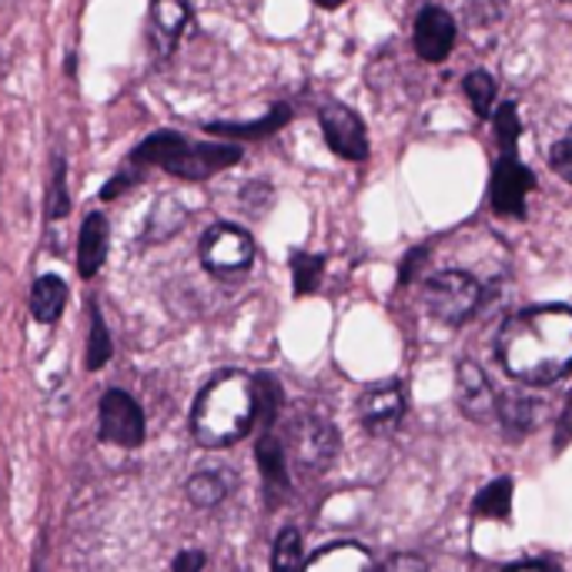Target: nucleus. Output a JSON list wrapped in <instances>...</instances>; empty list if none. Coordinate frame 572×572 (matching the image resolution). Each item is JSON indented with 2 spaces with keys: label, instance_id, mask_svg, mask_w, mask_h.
Returning a JSON list of instances; mask_svg holds the SVG:
<instances>
[{
  "label": "nucleus",
  "instance_id": "27",
  "mask_svg": "<svg viewBox=\"0 0 572 572\" xmlns=\"http://www.w3.org/2000/svg\"><path fill=\"white\" fill-rule=\"evenodd\" d=\"M509 11V0H465V24L469 28H495Z\"/></svg>",
  "mask_w": 572,
  "mask_h": 572
},
{
  "label": "nucleus",
  "instance_id": "2",
  "mask_svg": "<svg viewBox=\"0 0 572 572\" xmlns=\"http://www.w3.org/2000/svg\"><path fill=\"white\" fill-rule=\"evenodd\" d=\"M258 418V385L245 372H218L191 405V435L201 448H228Z\"/></svg>",
  "mask_w": 572,
  "mask_h": 572
},
{
  "label": "nucleus",
  "instance_id": "17",
  "mask_svg": "<svg viewBox=\"0 0 572 572\" xmlns=\"http://www.w3.org/2000/svg\"><path fill=\"white\" fill-rule=\"evenodd\" d=\"M292 118V108L288 105H275L265 118L258 121H248V125H235V121H211L205 125L208 135H218V138H231V141H265L272 138L275 131H282Z\"/></svg>",
  "mask_w": 572,
  "mask_h": 572
},
{
  "label": "nucleus",
  "instance_id": "19",
  "mask_svg": "<svg viewBox=\"0 0 572 572\" xmlns=\"http://www.w3.org/2000/svg\"><path fill=\"white\" fill-rule=\"evenodd\" d=\"M308 569H335V572H358L375 565V559L358 542H328L312 559H305Z\"/></svg>",
  "mask_w": 572,
  "mask_h": 572
},
{
  "label": "nucleus",
  "instance_id": "30",
  "mask_svg": "<svg viewBox=\"0 0 572 572\" xmlns=\"http://www.w3.org/2000/svg\"><path fill=\"white\" fill-rule=\"evenodd\" d=\"M135 181H138V175H135V171H118V175L101 188V201H115V198H118L121 191H128Z\"/></svg>",
  "mask_w": 572,
  "mask_h": 572
},
{
  "label": "nucleus",
  "instance_id": "31",
  "mask_svg": "<svg viewBox=\"0 0 572 572\" xmlns=\"http://www.w3.org/2000/svg\"><path fill=\"white\" fill-rule=\"evenodd\" d=\"M569 432H572V395H565L562 422H559V432H555V452H562V448H565V442H569Z\"/></svg>",
  "mask_w": 572,
  "mask_h": 572
},
{
  "label": "nucleus",
  "instance_id": "22",
  "mask_svg": "<svg viewBox=\"0 0 572 572\" xmlns=\"http://www.w3.org/2000/svg\"><path fill=\"white\" fill-rule=\"evenodd\" d=\"M71 211V198H68V161L65 151L55 155L51 165V185H48V221H61Z\"/></svg>",
  "mask_w": 572,
  "mask_h": 572
},
{
  "label": "nucleus",
  "instance_id": "5",
  "mask_svg": "<svg viewBox=\"0 0 572 572\" xmlns=\"http://www.w3.org/2000/svg\"><path fill=\"white\" fill-rule=\"evenodd\" d=\"M285 452H292V458L298 462V469L318 475L338 455V428L322 412H298L292 418V425H288V445H285Z\"/></svg>",
  "mask_w": 572,
  "mask_h": 572
},
{
  "label": "nucleus",
  "instance_id": "3",
  "mask_svg": "<svg viewBox=\"0 0 572 572\" xmlns=\"http://www.w3.org/2000/svg\"><path fill=\"white\" fill-rule=\"evenodd\" d=\"M241 161V148L238 145H205V141H188L178 131H158L151 138H145L135 151H131V165L135 168H165L175 178L185 181H205L231 165Z\"/></svg>",
  "mask_w": 572,
  "mask_h": 572
},
{
  "label": "nucleus",
  "instance_id": "35",
  "mask_svg": "<svg viewBox=\"0 0 572 572\" xmlns=\"http://www.w3.org/2000/svg\"><path fill=\"white\" fill-rule=\"evenodd\" d=\"M505 569H559V562H552V559H519V562H509Z\"/></svg>",
  "mask_w": 572,
  "mask_h": 572
},
{
  "label": "nucleus",
  "instance_id": "28",
  "mask_svg": "<svg viewBox=\"0 0 572 572\" xmlns=\"http://www.w3.org/2000/svg\"><path fill=\"white\" fill-rule=\"evenodd\" d=\"M495 138H499V148L502 151H515V141H519V135H522V121H519V115H515V105L512 101H505L499 111H495Z\"/></svg>",
  "mask_w": 572,
  "mask_h": 572
},
{
  "label": "nucleus",
  "instance_id": "29",
  "mask_svg": "<svg viewBox=\"0 0 572 572\" xmlns=\"http://www.w3.org/2000/svg\"><path fill=\"white\" fill-rule=\"evenodd\" d=\"M549 165H552V171H555L562 181L572 185V128L549 148Z\"/></svg>",
  "mask_w": 572,
  "mask_h": 572
},
{
  "label": "nucleus",
  "instance_id": "12",
  "mask_svg": "<svg viewBox=\"0 0 572 572\" xmlns=\"http://www.w3.org/2000/svg\"><path fill=\"white\" fill-rule=\"evenodd\" d=\"M255 458H258L262 482H265V502H268V509H278L292 492V472H288L285 442L275 435V428H262V438L255 445Z\"/></svg>",
  "mask_w": 572,
  "mask_h": 572
},
{
  "label": "nucleus",
  "instance_id": "36",
  "mask_svg": "<svg viewBox=\"0 0 572 572\" xmlns=\"http://www.w3.org/2000/svg\"><path fill=\"white\" fill-rule=\"evenodd\" d=\"M315 4H318V8H325V11H335V8H342V4H345V0H315Z\"/></svg>",
  "mask_w": 572,
  "mask_h": 572
},
{
  "label": "nucleus",
  "instance_id": "11",
  "mask_svg": "<svg viewBox=\"0 0 572 572\" xmlns=\"http://www.w3.org/2000/svg\"><path fill=\"white\" fill-rule=\"evenodd\" d=\"M405 415V392L398 382H378L368 385L358 398V422L365 425L368 435L385 438L398 428Z\"/></svg>",
  "mask_w": 572,
  "mask_h": 572
},
{
  "label": "nucleus",
  "instance_id": "7",
  "mask_svg": "<svg viewBox=\"0 0 572 572\" xmlns=\"http://www.w3.org/2000/svg\"><path fill=\"white\" fill-rule=\"evenodd\" d=\"M535 188V175L515 158V151H502V158L492 165V181H489V205L502 218H525V198Z\"/></svg>",
  "mask_w": 572,
  "mask_h": 572
},
{
  "label": "nucleus",
  "instance_id": "16",
  "mask_svg": "<svg viewBox=\"0 0 572 572\" xmlns=\"http://www.w3.org/2000/svg\"><path fill=\"white\" fill-rule=\"evenodd\" d=\"M108 245H111L108 218L101 211H91L81 225V235H78V272H81V278H95L105 268Z\"/></svg>",
  "mask_w": 572,
  "mask_h": 572
},
{
  "label": "nucleus",
  "instance_id": "33",
  "mask_svg": "<svg viewBox=\"0 0 572 572\" xmlns=\"http://www.w3.org/2000/svg\"><path fill=\"white\" fill-rule=\"evenodd\" d=\"M205 562H208V559H205V552H181L171 565H175L178 572H185V569H188V572H195V569H205Z\"/></svg>",
  "mask_w": 572,
  "mask_h": 572
},
{
  "label": "nucleus",
  "instance_id": "32",
  "mask_svg": "<svg viewBox=\"0 0 572 572\" xmlns=\"http://www.w3.org/2000/svg\"><path fill=\"white\" fill-rule=\"evenodd\" d=\"M425 262V248H412L408 255H405V262H402V272H398V282L402 285H408L412 282V272H418V265Z\"/></svg>",
  "mask_w": 572,
  "mask_h": 572
},
{
  "label": "nucleus",
  "instance_id": "13",
  "mask_svg": "<svg viewBox=\"0 0 572 572\" xmlns=\"http://www.w3.org/2000/svg\"><path fill=\"white\" fill-rule=\"evenodd\" d=\"M455 398H458V408L469 422L485 425L495 418V392H492L485 372L469 358H462L455 368Z\"/></svg>",
  "mask_w": 572,
  "mask_h": 572
},
{
  "label": "nucleus",
  "instance_id": "14",
  "mask_svg": "<svg viewBox=\"0 0 572 572\" xmlns=\"http://www.w3.org/2000/svg\"><path fill=\"white\" fill-rule=\"evenodd\" d=\"M495 418H499V428L505 438L519 442L525 435H532L542 418H545V402L522 392V388H512V392H502L495 395Z\"/></svg>",
  "mask_w": 572,
  "mask_h": 572
},
{
  "label": "nucleus",
  "instance_id": "24",
  "mask_svg": "<svg viewBox=\"0 0 572 572\" xmlns=\"http://www.w3.org/2000/svg\"><path fill=\"white\" fill-rule=\"evenodd\" d=\"M462 91L475 111V118H492V101H495V81L485 71H469L462 78Z\"/></svg>",
  "mask_w": 572,
  "mask_h": 572
},
{
  "label": "nucleus",
  "instance_id": "4",
  "mask_svg": "<svg viewBox=\"0 0 572 572\" xmlns=\"http://www.w3.org/2000/svg\"><path fill=\"white\" fill-rule=\"evenodd\" d=\"M422 302L435 322L458 328L479 312L482 285L469 272H435L422 285Z\"/></svg>",
  "mask_w": 572,
  "mask_h": 572
},
{
  "label": "nucleus",
  "instance_id": "9",
  "mask_svg": "<svg viewBox=\"0 0 572 572\" xmlns=\"http://www.w3.org/2000/svg\"><path fill=\"white\" fill-rule=\"evenodd\" d=\"M455 18L438 8V4H425L418 14H415V28H412V48L415 55L425 61V65H442L452 48H455Z\"/></svg>",
  "mask_w": 572,
  "mask_h": 572
},
{
  "label": "nucleus",
  "instance_id": "25",
  "mask_svg": "<svg viewBox=\"0 0 572 572\" xmlns=\"http://www.w3.org/2000/svg\"><path fill=\"white\" fill-rule=\"evenodd\" d=\"M305 565V552H302V532L295 525L282 529L272 549V569H302Z\"/></svg>",
  "mask_w": 572,
  "mask_h": 572
},
{
  "label": "nucleus",
  "instance_id": "1",
  "mask_svg": "<svg viewBox=\"0 0 572 572\" xmlns=\"http://www.w3.org/2000/svg\"><path fill=\"white\" fill-rule=\"evenodd\" d=\"M495 352L509 378L549 385L572 368V308L539 305L502 322Z\"/></svg>",
  "mask_w": 572,
  "mask_h": 572
},
{
  "label": "nucleus",
  "instance_id": "21",
  "mask_svg": "<svg viewBox=\"0 0 572 572\" xmlns=\"http://www.w3.org/2000/svg\"><path fill=\"white\" fill-rule=\"evenodd\" d=\"M288 265H292V288H295L298 298L312 295V292L322 285V272H325V258H322V255L295 252Z\"/></svg>",
  "mask_w": 572,
  "mask_h": 572
},
{
  "label": "nucleus",
  "instance_id": "34",
  "mask_svg": "<svg viewBox=\"0 0 572 572\" xmlns=\"http://www.w3.org/2000/svg\"><path fill=\"white\" fill-rule=\"evenodd\" d=\"M385 569H428V562L422 555H392Z\"/></svg>",
  "mask_w": 572,
  "mask_h": 572
},
{
  "label": "nucleus",
  "instance_id": "18",
  "mask_svg": "<svg viewBox=\"0 0 572 572\" xmlns=\"http://www.w3.org/2000/svg\"><path fill=\"white\" fill-rule=\"evenodd\" d=\"M68 285L58 278V275H41L31 288V315L34 322L41 325H55L61 315H65V305H68Z\"/></svg>",
  "mask_w": 572,
  "mask_h": 572
},
{
  "label": "nucleus",
  "instance_id": "6",
  "mask_svg": "<svg viewBox=\"0 0 572 572\" xmlns=\"http://www.w3.org/2000/svg\"><path fill=\"white\" fill-rule=\"evenodd\" d=\"M198 258H201L205 272H211L218 278L241 275L255 262V241L245 228H238L231 221H218L215 228H208L201 235Z\"/></svg>",
  "mask_w": 572,
  "mask_h": 572
},
{
  "label": "nucleus",
  "instance_id": "20",
  "mask_svg": "<svg viewBox=\"0 0 572 572\" xmlns=\"http://www.w3.org/2000/svg\"><path fill=\"white\" fill-rule=\"evenodd\" d=\"M475 515L485 519H509L512 515V479H492L489 485H482V492L472 502Z\"/></svg>",
  "mask_w": 572,
  "mask_h": 572
},
{
  "label": "nucleus",
  "instance_id": "10",
  "mask_svg": "<svg viewBox=\"0 0 572 572\" xmlns=\"http://www.w3.org/2000/svg\"><path fill=\"white\" fill-rule=\"evenodd\" d=\"M318 125L322 135L328 141V148L345 158V161H365L368 158V131L362 125V118L345 108V105H325L318 111Z\"/></svg>",
  "mask_w": 572,
  "mask_h": 572
},
{
  "label": "nucleus",
  "instance_id": "15",
  "mask_svg": "<svg viewBox=\"0 0 572 572\" xmlns=\"http://www.w3.org/2000/svg\"><path fill=\"white\" fill-rule=\"evenodd\" d=\"M191 24V0H151V45L158 58H168Z\"/></svg>",
  "mask_w": 572,
  "mask_h": 572
},
{
  "label": "nucleus",
  "instance_id": "26",
  "mask_svg": "<svg viewBox=\"0 0 572 572\" xmlns=\"http://www.w3.org/2000/svg\"><path fill=\"white\" fill-rule=\"evenodd\" d=\"M188 502L191 505H198V509H215L221 499H225V482H221V475H215V472H198V475H191L188 479Z\"/></svg>",
  "mask_w": 572,
  "mask_h": 572
},
{
  "label": "nucleus",
  "instance_id": "8",
  "mask_svg": "<svg viewBox=\"0 0 572 572\" xmlns=\"http://www.w3.org/2000/svg\"><path fill=\"white\" fill-rule=\"evenodd\" d=\"M98 422H101V442H111L121 448H138L148 435V422H145L141 405L121 388H108L101 395Z\"/></svg>",
  "mask_w": 572,
  "mask_h": 572
},
{
  "label": "nucleus",
  "instance_id": "23",
  "mask_svg": "<svg viewBox=\"0 0 572 572\" xmlns=\"http://www.w3.org/2000/svg\"><path fill=\"white\" fill-rule=\"evenodd\" d=\"M115 355V345H111V332H108V322L101 315L98 305H91V335H88V368L98 372L111 362Z\"/></svg>",
  "mask_w": 572,
  "mask_h": 572
}]
</instances>
